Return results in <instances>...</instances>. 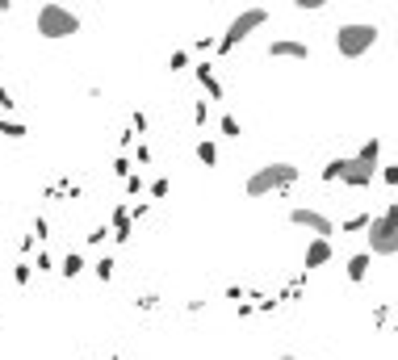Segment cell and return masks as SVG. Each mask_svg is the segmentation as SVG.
<instances>
[{
  "mask_svg": "<svg viewBox=\"0 0 398 360\" xmlns=\"http://www.w3.org/2000/svg\"><path fill=\"white\" fill-rule=\"evenodd\" d=\"M298 185V164H264L248 176V197H269V193H285Z\"/></svg>",
  "mask_w": 398,
  "mask_h": 360,
  "instance_id": "6da1fadb",
  "label": "cell"
},
{
  "mask_svg": "<svg viewBox=\"0 0 398 360\" xmlns=\"http://www.w3.org/2000/svg\"><path fill=\"white\" fill-rule=\"evenodd\" d=\"M109 277H113V260L101 256V260H97V281H109Z\"/></svg>",
  "mask_w": 398,
  "mask_h": 360,
  "instance_id": "44dd1931",
  "label": "cell"
},
{
  "mask_svg": "<svg viewBox=\"0 0 398 360\" xmlns=\"http://www.w3.org/2000/svg\"><path fill=\"white\" fill-rule=\"evenodd\" d=\"M193 71H197V80H201V88H206V92H210L214 101H222V84H218V75H214V67H210L206 59H197V67H193Z\"/></svg>",
  "mask_w": 398,
  "mask_h": 360,
  "instance_id": "8fae6325",
  "label": "cell"
},
{
  "mask_svg": "<svg viewBox=\"0 0 398 360\" xmlns=\"http://www.w3.org/2000/svg\"><path fill=\"white\" fill-rule=\"evenodd\" d=\"M168 67H172V71H185V67H189V50H176V55L168 59Z\"/></svg>",
  "mask_w": 398,
  "mask_h": 360,
  "instance_id": "7402d4cb",
  "label": "cell"
},
{
  "mask_svg": "<svg viewBox=\"0 0 398 360\" xmlns=\"http://www.w3.org/2000/svg\"><path fill=\"white\" fill-rule=\"evenodd\" d=\"M374 42H378V25L374 21H348V25L336 29V50L344 59H361Z\"/></svg>",
  "mask_w": 398,
  "mask_h": 360,
  "instance_id": "7a4b0ae2",
  "label": "cell"
},
{
  "mask_svg": "<svg viewBox=\"0 0 398 360\" xmlns=\"http://www.w3.org/2000/svg\"><path fill=\"white\" fill-rule=\"evenodd\" d=\"M80 273H84V256H80V252H67V256H63V277L71 281V277H80Z\"/></svg>",
  "mask_w": 398,
  "mask_h": 360,
  "instance_id": "5bb4252c",
  "label": "cell"
},
{
  "mask_svg": "<svg viewBox=\"0 0 398 360\" xmlns=\"http://www.w3.org/2000/svg\"><path fill=\"white\" fill-rule=\"evenodd\" d=\"M281 360H302V357H281Z\"/></svg>",
  "mask_w": 398,
  "mask_h": 360,
  "instance_id": "e575fe53",
  "label": "cell"
},
{
  "mask_svg": "<svg viewBox=\"0 0 398 360\" xmlns=\"http://www.w3.org/2000/svg\"><path fill=\"white\" fill-rule=\"evenodd\" d=\"M122 185H126V193H130V197H138V193H143V176H138V172H130Z\"/></svg>",
  "mask_w": 398,
  "mask_h": 360,
  "instance_id": "ffe728a7",
  "label": "cell"
},
{
  "mask_svg": "<svg viewBox=\"0 0 398 360\" xmlns=\"http://www.w3.org/2000/svg\"><path fill=\"white\" fill-rule=\"evenodd\" d=\"M374 323H378V327H386V323H390V310H386V306H378V310H374Z\"/></svg>",
  "mask_w": 398,
  "mask_h": 360,
  "instance_id": "1f68e13d",
  "label": "cell"
},
{
  "mask_svg": "<svg viewBox=\"0 0 398 360\" xmlns=\"http://www.w3.org/2000/svg\"><path fill=\"white\" fill-rule=\"evenodd\" d=\"M369 268H374V252H357V256L348 260V281L361 285V281L369 277Z\"/></svg>",
  "mask_w": 398,
  "mask_h": 360,
  "instance_id": "7c38bea8",
  "label": "cell"
},
{
  "mask_svg": "<svg viewBox=\"0 0 398 360\" xmlns=\"http://www.w3.org/2000/svg\"><path fill=\"white\" fill-rule=\"evenodd\" d=\"M13 281H17V285H21V289H25V285H29V264H25V260H21V264H17V268H13Z\"/></svg>",
  "mask_w": 398,
  "mask_h": 360,
  "instance_id": "603a6c76",
  "label": "cell"
},
{
  "mask_svg": "<svg viewBox=\"0 0 398 360\" xmlns=\"http://www.w3.org/2000/svg\"><path fill=\"white\" fill-rule=\"evenodd\" d=\"M290 222H294V226H306L315 239H332V235H336V222H332L327 214H319V210H306V206L290 210Z\"/></svg>",
  "mask_w": 398,
  "mask_h": 360,
  "instance_id": "52a82bcc",
  "label": "cell"
},
{
  "mask_svg": "<svg viewBox=\"0 0 398 360\" xmlns=\"http://www.w3.org/2000/svg\"><path fill=\"white\" fill-rule=\"evenodd\" d=\"M101 239H109V231H105V226H92V231H88V243H92V247H97V243H101Z\"/></svg>",
  "mask_w": 398,
  "mask_h": 360,
  "instance_id": "83f0119b",
  "label": "cell"
},
{
  "mask_svg": "<svg viewBox=\"0 0 398 360\" xmlns=\"http://www.w3.org/2000/svg\"><path fill=\"white\" fill-rule=\"evenodd\" d=\"M344 168H348V159H327L323 180H327V185H332V180H344Z\"/></svg>",
  "mask_w": 398,
  "mask_h": 360,
  "instance_id": "e0dca14e",
  "label": "cell"
},
{
  "mask_svg": "<svg viewBox=\"0 0 398 360\" xmlns=\"http://www.w3.org/2000/svg\"><path fill=\"white\" fill-rule=\"evenodd\" d=\"M323 4H327V0H298L302 13H315V8H323Z\"/></svg>",
  "mask_w": 398,
  "mask_h": 360,
  "instance_id": "f546056e",
  "label": "cell"
},
{
  "mask_svg": "<svg viewBox=\"0 0 398 360\" xmlns=\"http://www.w3.org/2000/svg\"><path fill=\"white\" fill-rule=\"evenodd\" d=\"M50 235V226H46V218H34V239H46Z\"/></svg>",
  "mask_w": 398,
  "mask_h": 360,
  "instance_id": "4316f807",
  "label": "cell"
},
{
  "mask_svg": "<svg viewBox=\"0 0 398 360\" xmlns=\"http://www.w3.org/2000/svg\"><path fill=\"white\" fill-rule=\"evenodd\" d=\"M134 159H138V164H151V147H147V143H138V147H134Z\"/></svg>",
  "mask_w": 398,
  "mask_h": 360,
  "instance_id": "484cf974",
  "label": "cell"
},
{
  "mask_svg": "<svg viewBox=\"0 0 398 360\" xmlns=\"http://www.w3.org/2000/svg\"><path fill=\"white\" fill-rule=\"evenodd\" d=\"M168 189H172V185H168V176H155L147 193H151V201H164V197H168Z\"/></svg>",
  "mask_w": 398,
  "mask_h": 360,
  "instance_id": "ac0fdd59",
  "label": "cell"
},
{
  "mask_svg": "<svg viewBox=\"0 0 398 360\" xmlns=\"http://www.w3.org/2000/svg\"><path fill=\"white\" fill-rule=\"evenodd\" d=\"M80 29V17L63 4H42L38 8V34L42 38H71Z\"/></svg>",
  "mask_w": 398,
  "mask_h": 360,
  "instance_id": "8992f818",
  "label": "cell"
},
{
  "mask_svg": "<svg viewBox=\"0 0 398 360\" xmlns=\"http://www.w3.org/2000/svg\"><path fill=\"white\" fill-rule=\"evenodd\" d=\"M130 126H134V134H143V130H147V117L134 109V113H130Z\"/></svg>",
  "mask_w": 398,
  "mask_h": 360,
  "instance_id": "d4e9b609",
  "label": "cell"
},
{
  "mask_svg": "<svg viewBox=\"0 0 398 360\" xmlns=\"http://www.w3.org/2000/svg\"><path fill=\"white\" fill-rule=\"evenodd\" d=\"M382 176H386V185H398V164H390V168H382Z\"/></svg>",
  "mask_w": 398,
  "mask_h": 360,
  "instance_id": "d6a6232c",
  "label": "cell"
},
{
  "mask_svg": "<svg viewBox=\"0 0 398 360\" xmlns=\"http://www.w3.org/2000/svg\"><path fill=\"white\" fill-rule=\"evenodd\" d=\"M34 268H38V273H50V256H46V252H38V256H34Z\"/></svg>",
  "mask_w": 398,
  "mask_h": 360,
  "instance_id": "f1b7e54d",
  "label": "cell"
},
{
  "mask_svg": "<svg viewBox=\"0 0 398 360\" xmlns=\"http://www.w3.org/2000/svg\"><path fill=\"white\" fill-rule=\"evenodd\" d=\"M0 134H4V138H25L29 126H21V122H13V117H0Z\"/></svg>",
  "mask_w": 398,
  "mask_h": 360,
  "instance_id": "2e32d148",
  "label": "cell"
},
{
  "mask_svg": "<svg viewBox=\"0 0 398 360\" xmlns=\"http://www.w3.org/2000/svg\"><path fill=\"white\" fill-rule=\"evenodd\" d=\"M197 159H201L206 168H214V164H218V147H214L210 138H197Z\"/></svg>",
  "mask_w": 398,
  "mask_h": 360,
  "instance_id": "4fadbf2b",
  "label": "cell"
},
{
  "mask_svg": "<svg viewBox=\"0 0 398 360\" xmlns=\"http://www.w3.org/2000/svg\"><path fill=\"white\" fill-rule=\"evenodd\" d=\"M332 260V239H311L306 243V268L315 273V268H323Z\"/></svg>",
  "mask_w": 398,
  "mask_h": 360,
  "instance_id": "9c48e42d",
  "label": "cell"
},
{
  "mask_svg": "<svg viewBox=\"0 0 398 360\" xmlns=\"http://www.w3.org/2000/svg\"><path fill=\"white\" fill-rule=\"evenodd\" d=\"M365 235H369V252L374 256H398V206H390L386 214H378Z\"/></svg>",
  "mask_w": 398,
  "mask_h": 360,
  "instance_id": "5b68a950",
  "label": "cell"
},
{
  "mask_svg": "<svg viewBox=\"0 0 398 360\" xmlns=\"http://www.w3.org/2000/svg\"><path fill=\"white\" fill-rule=\"evenodd\" d=\"M109 235H113V243H130V206H113Z\"/></svg>",
  "mask_w": 398,
  "mask_h": 360,
  "instance_id": "ba28073f",
  "label": "cell"
},
{
  "mask_svg": "<svg viewBox=\"0 0 398 360\" xmlns=\"http://www.w3.org/2000/svg\"><path fill=\"white\" fill-rule=\"evenodd\" d=\"M159 306V298L155 294H147V298H138V310H155Z\"/></svg>",
  "mask_w": 398,
  "mask_h": 360,
  "instance_id": "4dcf8cb0",
  "label": "cell"
},
{
  "mask_svg": "<svg viewBox=\"0 0 398 360\" xmlns=\"http://www.w3.org/2000/svg\"><path fill=\"white\" fill-rule=\"evenodd\" d=\"M113 172L126 180V176H130V159H126V155H118V159H113Z\"/></svg>",
  "mask_w": 398,
  "mask_h": 360,
  "instance_id": "cb8c5ba5",
  "label": "cell"
},
{
  "mask_svg": "<svg viewBox=\"0 0 398 360\" xmlns=\"http://www.w3.org/2000/svg\"><path fill=\"white\" fill-rule=\"evenodd\" d=\"M369 222H374L369 214H353V218H348L340 231H344V235H361V231H369Z\"/></svg>",
  "mask_w": 398,
  "mask_h": 360,
  "instance_id": "9a60e30c",
  "label": "cell"
},
{
  "mask_svg": "<svg viewBox=\"0 0 398 360\" xmlns=\"http://www.w3.org/2000/svg\"><path fill=\"white\" fill-rule=\"evenodd\" d=\"M218 126H222V134H227V138H239V122H235L231 113H222V122H218Z\"/></svg>",
  "mask_w": 398,
  "mask_h": 360,
  "instance_id": "d6986e66",
  "label": "cell"
},
{
  "mask_svg": "<svg viewBox=\"0 0 398 360\" xmlns=\"http://www.w3.org/2000/svg\"><path fill=\"white\" fill-rule=\"evenodd\" d=\"M395 336H398V323H395Z\"/></svg>",
  "mask_w": 398,
  "mask_h": 360,
  "instance_id": "d590c367",
  "label": "cell"
},
{
  "mask_svg": "<svg viewBox=\"0 0 398 360\" xmlns=\"http://www.w3.org/2000/svg\"><path fill=\"white\" fill-rule=\"evenodd\" d=\"M264 21H269V8H264V4H256V8H243V13H239L231 25H227V34L214 42V46H218V55H231V50H235V46H239L248 34H256Z\"/></svg>",
  "mask_w": 398,
  "mask_h": 360,
  "instance_id": "277c9868",
  "label": "cell"
},
{
  "mask_svg": "<svg viewBox=\"0 0 398 360\" xmlns=\"http://www.w3.org/2000/svg\"><path fill=\"white\" fill-rule=\"evenodd\" d=\"M269 55H273V59H306L311 50H306V42H294V38H281V42H273V46H269Z\"/></svg>",
  "mask_w": 398,
  "mask_h": 360,
  "instance_id": "30bf717a",
  "label": "cell"
},
{
  "mask_svg": "<svg viewBox=\"0 0 398 360\" xmlns=\"http://www.w3.org/2000/svg\"><path fill=\"white\" fill-rule=\"evenodd\" d=\"M0 109H13V92L8 88H0Z\"/></svg>",
  "mask_w": 398,
  "mask_h": 360,
  "instance_id": "836d02e7",
  "label": "cell"
},
{
  "mask_svg": "<svg viewBox=\"0 0 398 360\" xmlns=\"http://www.w3.org/2000/svg\"><path fill=\"white\" fill-rule=\"evenodd\" d=\"M378 155H382V138H369L353 159H348V168H344V185L348 189H365L382 168H378Z\"/></svg>",
  "mask_w": 398,
  "mask_h": 360,
  "instance_id": "3957f363",
  "label": "cell"
}]
</instances>
